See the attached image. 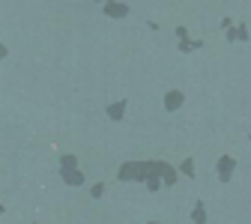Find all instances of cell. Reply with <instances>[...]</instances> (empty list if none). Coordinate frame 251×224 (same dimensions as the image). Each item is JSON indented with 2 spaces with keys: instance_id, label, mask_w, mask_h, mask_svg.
Instances as JSON below:
<instances>
[{
  "instance_id": "1",
  "label": "cell",
  "mask_w": 251,
  "mask_h": 224,
  "mask_svg": "<svg viewBox=\"0 0 251 224\" xmlns=\"http://www.w3.org/2000/svg\"><path fill=\"white\" fill-rule=\"evenodd\" d=\"M150 176V162H123L117 171L120 182H147Z\"/></svg>"
},
{
  "instance_id": "2",
  "label": "cell",
  "mask_w": 251,
  "mask_h": 224,
  "mask_svg": "<svg viewBox=\"0 0 251 224\" xmlns=\"http://www.w3.org/2000/svg\"><path fill=\"white\" fill-rule=\"evenodd\" d=\"M150 174L152 176H162L165 185H174L176 182V171L171 165H165V162H150Z\"/></svg>"
},
{
  "instance_id": "3",
  "label": "cell",
  "mask_w": 251,
  "mask_h": 224,
  "mask_svg": "<svg viewBox=\"0 0 251 224\" xmlns=\"http://www.w3.org/2000/svg\"><path fill=\"white\" fill-rule=\"evenodd\" d=\"M60 176H63V182H66V185H72V188L84 185V174H81L78 168H60Z\"/></svg>"
},
{
  "instance_id": "4",
  "label": "cell",
  "mask_w": 251,
  "mask_h": 224,
  "mask_svg": "<svg viewBox=\"0 0 251 224\" xmlns=\"http://www.w3.org/2000/svg\"><path fill=\"white\" fill-rule=\"evenodd\" d=\"M102 6H105V15L108 18H126V15H129V6L117 3V0H108V3H102Z\"/></svg>"
},
{
  "instance_id": "5",
  "label": "cell",
  "mask_w": 251,
  "mask_h": 224,
  "mask_svg": "<svg viewBox=\"0 0 251 224\" xmlns=\"http://www.w3.org/2000/svg\"><path fill=\"white\" fill-rule=\"evenodd\" d=\"M105 114H108V120L120 123V120L126 117V99H117V102H111V105L105 108Z\"/></svg>"
},
{
  "instance_id": "6",
  "label": "cell",
  "mask_w": 251,
  "mask_h": 224,
  "mask_svg": "<svg viewBox=\"0 0 251 224\" xmlns=\"http://www.w3.org/2000/svg\"><path fill=\"white\" fill-rule=\"evenodd\" d=\"M182 102H185V96H182L179 90L165 93V108H168V111H179V108H182Z\"/></svg>"
},
{
  "instance_id": "7",
  "label": "cell",
  "mask_w": 251,
  "mask_h": 224,
  "mask_svg": "<svg viewBox=\"0 0 251 224\" xmlns=\"http://www.w3.org/2000/svg\"><path fill=\"white\" fill-rule=\"evenodd\" d=\"M230 171H233V158L227 155V158L218 162V174H222V179H230Z\"/></svg>"
},
{
  "instance_id": "8",
  "label": "cell",
  "mask_w": 251,
  "mask_h": 224,
  "mask_svg": "<svg viewBox=\"0 0 251 224\" xmlns=\"http://www.w3.org/2000/svg\"><path fill=\"white\" fill-rule=\"evenodd\" d=\"M60 168H78V155L75 152H63L60 155Z\"/></svg>"
},
{
  "instance_id": "9",
  "label": "cell",
  "mask_w": 251,
  "mask_h": 224,
  "mask_svg": "<svg viewBox=\"0 0 251 224\" xmlns=\"http://www.w3.org/2000/svg\"><path fill=\"white\" fill-rule=\"evenodd\" d=\"M147 188H150V191H159V188H162V176H152V174H150V176H147Z\"/></svg>"
},
{
  "instance_id": "10",
  "label": "cell",
  "mask_w": 251,
  "mask_h": 224,
  "mask_svg": "<svg viewBox=\"0 0 251 224\" xmlns=\"http://www.w3.org/2000/svg\"><path fill=\"white\" fill-rule=\"evenodd\" d=\"M102 195H105V182H96V185L90 188V198H93V200H99Z\"/></svg>"
},
{
  "instance_id": "11",
  "label": "cell",
  "mask_w": 251,
  "mask_h": 224,
  "mask_svg": "<svg viewBox=\"0 0 251 224\" xmlns=\"http://www.w3.org/2000/svg\"><path fill=\"white\" fill-rule=\"evenodd\" d=\"M192 218H195V224H206V215H203V206H198Z\"/></svg>"
},
{
  "instance_id": "12",
  "label": "cell",
  "mask_w": 251,
  "mask_h": 224,
  "mask_svg": "<svg viewBox=\"0 0 251 224\" xmlns=\"http://www.w3.org/2000/svg\"><path fill=\"white\" fill-rule=\"evenodd\" d=\"M182 174H188V176L195 174V165H192V158H188V162H182Z\"/></svg>"
},
{
  "instance_id": "13",
  "label": "cell",
  "mask_w": 251,
  "mask_h": 224,
  "mask_svg": "<svg viewBox=\"0 0 251 224\" xmlns=\"http://www.w3.org/2000/svg\"><path fill=\"white\" fill-rule=\"evenodd\" d=\"M6 57H9V48H6L3 42H0V60H6Z\"/></svg>"
},
{
  "instance_id": "14",
  "label": "cell",
  "mask_w": 251,
  "mask_h": 224,
  "mask_svg": "<svg viewBox=\"0 0 251 224\" xmlns=\"http://www.w3.org/2000/svg\"><path fill=\"white\" fill-rule=\"evenodd\" d=\"M96 3H108V0H96Z\"/></svg>"
},
{
  "instance_id": "15",
  "label": "cell",
  "mask_w": 251,
  "mask_h": 224,
  "mask_svg": "<svg viewBox=\"0 0 251 224\" xmlns=\"http://www.w3.org/2000/svg\"><path fill=\"white\" fill-rule=\"evenodd\" d=\"M0 215H3V206H0Z\"/></svg>"
},
{
  "instance_id": "16",
  "label": "cell",
  "mask_w": 251,
  "mask_h": 224,
  "mask_svg": "<svg viewBox=\"0 0 251 224\" xmlns=\"http://www.w3.org/2000/svg\"><path fill=\"white\" fill-rule=\"evenodd\" d=\"M150 224H159V221H150Z\"/></svg>"
}]
</instances>
